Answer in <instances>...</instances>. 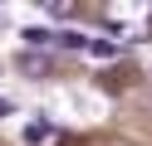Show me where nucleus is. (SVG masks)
Listing matches in <instances>:
<instances>
[{
	"instance_id": "1",
	"label": "nucleus",
	"mask_w": 152,
	"mask_h": 146,
	"mask_svg": "<svg viewBox=\"0 0 152 146\" xmlns=\"http://www.w3.org/2000/svg\"><path fill=\"white\" fill-rule=\"evenodd\" d=\"M88 54H93V58H118L123 44H113V39H88Z\"/></svg>"
},
{
	"instance_id": "2",
	"label": "nucleus",
	"mask_w": 152,
	"mask_h": 146,
	"mask_svg": "<svg viewBox=\"0 0 152 146\" xmlns=\"http://www.w3.org/2000/svg\"><path fill=\"white\" fill-rule=\"evenodd\" d=\"M25 39H30L34 49H54V44H59V34H54V29H25Z\"/></svg>"
},
{
	"instance_id": "3",
	"label": "nucleus",
	"mask_w": 152,
	"mask_h": 146,
	"mask_svg": "<svg viewBox=\"0 0 152 146\" xmlns=\"http://www.w3.org/2000/svg\"><path fill=\"white\" fill-rule=\"evenodd\" d=\"M49 136H54V127H49V122H30V127H25V141H30V146L49 141Z\"/></svg>"
},
{
	"instance_id": "4",
	"label": "nucleus",
	"mask_w": 152,
	"mask_h": 146,
	"mask_svg": "<svg viewBox=\"0 0 152 146\" xmlns=\"http://www.w3.org/2000/svg\"><path fill=\"white\" fill-rule=\"evenodd\" d=\"M49 15H59V19H69V15H74V5H69V0H54V5H49Z\"/></svg>"
},
{
	"instance_id": "5",
	"label": "nucleus",
	"mask_w": 152,
	"mask_h": 146,
	"mask_svg": "<svg viewBox=\"0 0 152 146\" xmlns=\"http://www.w3.org/2000/svg\"><path fill=\"white\" fill-rule=\"evenodd\" d=\"M0 117H15V102H10V97H0Z\"/></svg>"
}]
</instances>
